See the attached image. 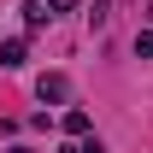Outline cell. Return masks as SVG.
I'll use <instances>...</instances> for the list:
<instances>
[{
    "label": "cell",
    "instance_id": "6da1fadb",
    "mask_svg": "<svg viewBox=\"0 0 153 153\" xmlns=\"http://www.w3.org/2000/svg\"><path fill=\"white\" fill-rule=\"evenodd\" d=\"M36 100H71V76H65V71L36 76Z\"/></svg>",
    "mask_w": 153,
    "mask_h": 153
},
{
    "label": "cell",
    "instance_id": "7a4b0ae2",
    "mask_svg": "<svg viewBox=\"0 0 153 153\" xmlns=\"http://www.w3.org/2000/svg\"><path fill=\"white\" fill-rule=\"evenodd\" d=\"M24 59H30V41H24V36H12V41H0V71H18Z\"/></svg>",
    "mask_w": 153,
    "mask_h": 153
},
{
    "label": "cell",
    "instance_id": "3957f363",
    "mask_svg": "<svg viewBox=\"0 0 153 153\" xmlns=\"http://www.w3.org/2000/svg\"><path fill=\"white\" fill-rule=\"evenodd\" d=\"M88 130H94V118L82 112V106H71V112H65V135H76V141H88Z\"/></svg>",
    "mask_w": 153,
    "mask_h": 153
},
{
    "label": "cell",
    "instance_id": "277c9868",
    "mask_svg": "<svg viewBox=\"0 0 153 153\" xmlns=\"http://www.w3.org/2000/svg\"><path fill=\"white\" fill-rule=\"evenodd\" d=\"M24 24H30V30H41V24H47V6H41V0H30V6H24Z\"/></svg>",
    "mask_w": 153,
    "mask_h": 153
},
{
    "label": "cell",
    "instance_id": "5b68a950",
    "mask_svg": "<svg viewBox=\"0 0 153 153\" xmlns=\"http://www.w3.org/2000/svg\"><path fill=\"white\" fill-rule=\"evenodd\" d=\"M82 0H47V18H65V12H76Z\"/></svg>",
    "mask_w": 153,
    "mask_h": 153
},
{
    "label": "cell",
    "instance_id": "8992f818",
    "mask_svg": "<svg viewBox=\"0 0 153 153\" xmlns=\"http://www.w3.org/2000/svg\"><path fill=\"white\" fill-rule=\"evenodd\" d=\"M135 59H153V30H141V36H135Z\"/></svg>",
    "mask_w": 153,
    "mask_h": 153
},
{
    "label": "cell",
    "instance_id": "52a82bcc",
    "mask_svg": "<svg viewBox=\"0 0 153 153\" xmlns=\"http://www.w3.org/2000/svg\"><path fill=\"white\" fill-rule=\"evenodd\" d=\"M106 12H112V0H94L88 6V24H106Z\"/></svg>",
    "mask_w": 153,
    "mask_h": 153
},
{
    "label": "cell",
    "instance_id": "ba28073f",
    "mask_svg": "<svg viewBox=\"0 0 153 153\" xmlns=\"http://www.w3.org/2000/svg\"><path fill=\"white\" fill-rule=\"evenodd\" d=\"M82 153H106V147H100V141H82Z\"/></svg>",
    "mask_w": 153,
    "mask_h": 153
},
{
    "label": "cell",
    "instance_id": "9c48e42d",
    "mask_svg": "<svg viewBox=\"0 0 153 153\" xmlns=\"http://www.w3.org/2000/svg\"><path fill=\"white\" fill-rule=\"evenodd\" d=\"M59 153H82V141H65V147H59Z\"/></svg>",
    "mask_w": 153,
    "mask_h": 153
},
{
    "label": "cell",
    "instance_id": "30bf717a",
    "mask_svg": "<svg viewBox=\"0 0 153 153\" xmlns=\"http://www.w3.org/2000/svg\"><path fill=\"white\" fill-rule=\"evenodd\" d=\"M147 30H153V0H147Z\"/></svg>",
    "mask_w": 153,
    "mask_h": 153
}]
</instances>
